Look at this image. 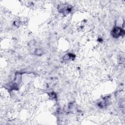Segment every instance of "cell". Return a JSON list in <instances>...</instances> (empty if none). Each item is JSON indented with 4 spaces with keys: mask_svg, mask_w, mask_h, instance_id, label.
Returning <instances> with one entry per match:
<instances>
[{
    "mask_svg": "<svg viewBox=\"0 0 125 125\" xmlns=\"http://www.w3.org/2000/svg\"><path fill=\"white\" fill-rule=\"evenodd\" d=\"M71 6L67 4H62L58 6L59 11L63 14L69 13L71 11Z\"/></svg>",
    "mask_w": 125,
    "mask_h": 125,
    "instance_id": "7a4b0ae2",
    "label": "cell"
},
{
    "mask_svg": "<svg viewBox=\"0 0 125 125\" xmlns=\"http://www.w3.org/2000/svg\"><path fill=\"white\" fill-rule=\"evenodd\" d=\"M35 53L37 55H41L43 54V50L41 49H37L35 51Z\"/></svg>",
    "mask_w": 125,
    "mask_h": 125,
    "instance_id": "3957f363",
    "label": "cell"
},
{
    "mask_svg": "<svg viewBox=\"0 0 125 125\" xmlns=\"http://www.w3.org/2000/svg\"><path fill=\"white\" fill-rule=\"evenodd\" d=\"M124 30L119 27H114L111 31V35L112 37L115 38H117L121 36H124Z\"/></svg>",
    "mask_w": 125,
    "mask_h": 125,
    "instance_id": "6da1fadb",
    "label": "cell"
}]
</instances>
